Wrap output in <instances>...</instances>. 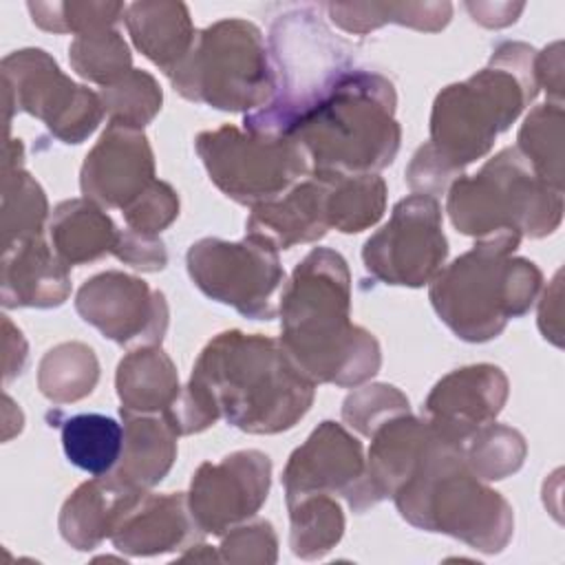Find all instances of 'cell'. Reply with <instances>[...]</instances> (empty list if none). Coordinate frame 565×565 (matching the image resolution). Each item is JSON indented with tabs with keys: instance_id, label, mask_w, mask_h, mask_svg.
<instances>
[{
	"instance_id": "cell-16",
	"label": "cell",
	"mask_w": 565,
	"mask_h": 565,
	"mask_svg": "<svg viewBox=\"0 0 565 565\" xmlns=\"http://www.w3.org/2000/svg\"><path fill=\"white\" fill-rule=\"evenodd\" d=\"M152 181L154 157L143 130L108 121L79 172L84 199L124 210L143 194Z\"/></svg>"
},
{
	"instance_id": "cell-8",
	"label": "cell",
	"mask_w": 565,
	"mask_h": 565,
	"mask_svg": "<svg viewBox=\"0 0 565 565\" xmlns=\"http://www.w3.org/2000/svg\"><path fill=\"white\" fill-rule=\"evenodd\" d=\"M276 93L265 108L245 115V130L289 135L329 88L351 71V55L313 9L278 15L269 29Z\"/></svg>"
},
{
	"instance_id": "cell-19",
	"label": "cell",
	"mask_w": 565,
	"mask_h": 565,
	"mask_svg": "<svg viewBox=\"0 0 565 565\" xmlns=\"http://www.w3.org/2000/svg\"><path fill=\"white\" fill-rule=\"evenodd\" d=\"M435 437V428L426 419L411 413L386 419L371 433L369 461L355 490L347 497L355 512L393 497L395 490L411 477L419 457Z\"/></svg>"
},
{
	"instance_id": "cell-35",
	"label": "cell",
	"mask_w": 565,
	"mask_h": 565,
	"mask_svg": "<svg viewBox=\"0 0 565 565\" xmlns=\"http://www.w3.org/2000/svg\"><path fill=\"white\" fill-rule=\"evenodd\" d=\"M68 60L79 77L95 82L102 88L119 82L132 71L130 49L115 29H99L77 35L68 46Z\"/></svg>"
},
{
	"instance_id": "cell-31",
	"label": "cell",
	"mask_w": 565,
	"mask_h": 565,
	"mask_svg": "<svg viewBox=\"0 0 565 565\" xmlns=\"http://www.w3.org/2000/svg\"><path fill=\"white\" fill-rule=\"evenodd\" d=\"M329 18L347 33L364 35L386 22L413 26L417 31H439L450 22V2H355V4H327Z\"/></svg>"
},
{
	"instance_id": "cell-25",
	"label": "cell",
	"mask_w": 565,
	"mask_h": 565,
	"mask_svg": "<svg viewBox=\"0 0 565 565\" xmlns=\"http://www.w3.org/2000/svg\"><path fill=\"white\" fill-rule=\"evenodd\" d=\"M115 384L121 402L119 413L132 415H161L181 393L177 369L157 344L130 351L117 366Z\"/></svg>"
},
{
	"instance_id": "cell-40",
	"label": "cell",
	"mask_w": 565,
	"mask_h": 565,
	"mask_svg": "<svg viewBox=\"0 0 565 565\" xmlns=\"http://www.w3.org/2000/svg\"><path fill=\"white\" fill-rule=\"evenodd\" d=\"M128 230L146 236H157L179 216V196L163 183L152 181L143 194H139L128 207L121 210Z\"/></svg>"
},
{
	"instance_id": "cell-36",
	"label": "cell",
	"mask_w": 565,
	"mask_h": 565,
	"mask_svg": "<svg viewBox=\"0 0 565 565\" xmlns=\"http://www.w3.org/2000/svg\"><path fill=\"white\" fill-rule=\"evenodd\" d=\"M461 446L466 463L483 481L505 479L508 475L516 472L525 459L523 435L494 422L481 426Z\"/></svg>"
},
{
	"instance_id": "cell-18",
	"label": "cell",
	"mask_w": 565,
	"mask_h": 565,
	"mask_svg": "<svg viewBox=\"0 0 565 565\" xmlns=\"http://www.w3.org/2000/svg\"><path fill=\"white\" fill-rule=\"evenodd\" d=\"M364 475L362 444L340 424L322 422L298 446L282 472L287 501L313 492H340L349 497Z\"/></svg>"
},
{
	"instance_id": "cell-10",
	"label": "cell",
	"mask_w": 565,
	"mask_h": 565,
	"mask_svg": "<svg viewBox=\"0 0 565 565\" xmlns=\"http://www.w3.org/2000/svg\"><path fill=\"white\" fill-rule=\"evenodd\" d=\"M194 146L214 185L236 203L252 207L280 199L311 174L307 154L285 135L221 126L201 132Z\"/></svg>"
},
{
	"instance_id": "cell-28",
	"label": "cell",
	"mask_w": 565,
	"mask_h": 565,
	"mask_svg": "<svg viewBox=\"0 0 565 565\" xmlns=\"http://www.w3.org/2000/svg\"><path fill=\"white\" fill-rule=\"evenodd\" d=\"M22 143L9 139L2 163V249L42 236L46 196L40 183L22 168Z\"/></svg>"
},
{
	"instance_id": "cell-9",
	"label": "cell",
	"mask_w": 565,
	"mask_h": 565,
	"mask_svg": "<svg viewBox=\"0 0 565 565\" xmlns=\"http://www.w3.org/2000/svg\"><path fill=\"white\" fill-rule=\"evenodd\" d=\"M168 77L185 99L232 113L267 106L276 93L263 33L238 18L199 31Z\"/></svg>"
},
{
	"instance_id": "cell-15",
	"label": "cell",
	"mask_w": 565,
	"mask_h": 565,
	"mask_svg": "<svg viewBox=\"0 0 565 565\" xmlns=\"http://www.w3.org/2000/svg\"><path fill=\"white\" fill-rule=\"evenodd\" d=\"M75 309L121 347L157 344L168 329L166 296L124 271H104L86 280L75 296Z\"/></svg>"
},
{
	"instance_id": "cell-29",
	"label": "cell",
	"mask_w": 565,
	"mask_h": 565,
	"mask_svg": "<svg viewBox=\"0 0 565 565\" xmlns=\"http://www.w3.org/2000/svg\"><path fill=\"white\" fill-rule=\"evenodd\" d=\"M324 181V212L329 227L344 234L375 225L386 207V183L377 174L311 172Z\"/></svg>"
},
{
	"instance_id": "cell-45",
	"label": "cell",
	"mask_w": 565,
	"mask_h": 565,
	"mask_svg": "<svg viewBox=\"0 0 565 565\" xmlns=\"http://www.w3.org/2000/svg\"><path fill=\"white\" fill-rule=\"evenodd\" d=\"M510 7L512 4H475V2L466 4V9L470 11L472 20L481 22L483 26H505V24H512L514 22L512 18L501 15V11H505Z\"/></svg>"
},
{
	"instance_id": "cell-34",
	"label": "cell",
	"mask_w": 565,
	"mask_h": 565,
	"mask_svg": "<svg viewBox=\"0 0 565 565\" xmlns=\"http://www.w3.org/2000/svg\"><path fill=\"white\" fill-rule=\"evenodd\" d=\"M516 150L543 183L563 192V104L536 106L519 130Z\"/></svg>"
},
{
	"instance_id": "cell-37",
	"label": "cell",
	"mask_w": 565,
	"mask_h": 565,
	"mask_svg": "<svg viewBox=\"0 0 565 565\" xmlns=\"http://www.w3.org/2000/svg\"><path fill=\"white\" fill-rule=\"evenodd\" d=\"M99 97L110 121L132 128H143L146 124H150L161 110L163 102L161 88L154 77L139 68H132L119 82L104 86L99 90Z\"/></svg>"
},
{
	"instance_id": "cell-26",
	"label": "cell",
	"mask_w": 565,
	"mask_h": 565,
	"mask_svg": "<svg viewBox=\"0 0 565 565\" xmlns=\"http://www.w3.org/2000/svg\"><path fill=\"white\" fill-rule=\"evenodd\" d=\"M49 230L53 252L68 267L113 254L119 238L113 218L90 199L62 201L53 210Z\"/></svg>"
},
{
	"instance_id": "cell-17",
	"label": "cell",
	"mask_w": 565,
	"mask_h": 565,
	"mask_svg": "<svg viewBox=\"0 0 565 565\" xmlns=\"http://www.w3.org/2000/svg\"><path fill=\"white\" fill-rule=\"evenodd\" d=\"M508 399V377L494 364H470L441 377L424 402L426 422L446 439L463 444L497 419Z\"/></svg>"
},
{
	"instance_id": "cell-22",
	"label": "cell",
	"mask_w": 565,
	"mask_h": 565,
	"mask_svg": "<svg viewBox=\"0 0 565 565\" xmlns=\"http://www.w3.org/2000/svg\"><path fill=\"white\" fill-rule=\"evenodd\" d=\"M324 199V181L309 174L280 199L252 207L247 234L267 241L276 249H289L298 243L318 241L329 230Z\"/></svg>"
},
{
	"instance_id": "cell-5",
	"label": "cell",
	"mask_w": 565,
	"mask_h": 565,
	"mask_svg": "<svg viewBox=\"0 0 565 565\" xmlns=\"http://www.w3.org/2000/svg\"><path fill=\"white\" fill-rule=\"evenodd\" d=\"M534 57L523 42H501L486 68L435 97L428 143L455 172L481 159L536 97Z\"/></svg>"
},
{
	"instance_id": "cell-43",
	"label": "cell",
	"mask_w": 565,
	"mask_h": 565,
	"mask_svg": "<svg viewBox=\"0 0 565 565\" xmlns=\"http://www.w3.org/2000/svg\"><path fill=\"white\" fill-rule=\"evenodd\" d=\"M561 42L550 44L543 53L534 57V75L539 88L545 86V90L554 97V102L561 104L563 97V53Z\"/></svg>"
},
{
	"instance_id": "cell-32",
	"label": "cell",
	"mask_w": 565,
	"mask_h": 565,
	"mask_svg": "<svg viewBox=\"0 0 565 565\" xmlns=\"http://www.w3.org/2000/svg\"><path fill=\"white\" fill-rule=\"evenodd\" d=\"M291 534V552L313 561L324 556L344 532V514L329 492H313L287 501Z\"/></svg>"
},
{
	"instance_id": "cell-39",
	"label": "cell",
	"mask_w": 565,
	"mask_h": 565,
	"mask_svg": "<svg viewBox=\"0 0 565 565\" xmlns=\"http://www.w3.org/2000/svg\"><path fill=\"white\" fill-rule=\"evenodd\" d=\"M402 413H408V399L391 384L362 386L342 404L344 422L366 437H371L380 424Z\"/></svg>"
},
{
	"instance_id": "cell-1",
	"label": "cell",
	"mask_w": 565,
	"mask_h": 565,
	"mask_svg": "<svg viewBox=\"0 0 565 565\" xmlns=\"http://www.w3.org/2000/svg\"><path fill=\"white\" fill-rule=\"evenodd\" d=\"M313 393L316 382L294 364L280 340L223 331L201 351L188 386L161 415L179 435L201 433L218 417L245 433L274 435L296 426Z\"/></svg>"
},
{
	"instance_id": "cell-41",
	"label": "cell",
	"mask_w": 565,
	"mask_h": 565,
	"mask_svg": "<svg viewBox=\"0 0 565 565\" xmlns=\"http://www.w3.org/2000/svg\"><path fill=\"white\" fill-rule=\"evenodd\" d=\"M276 534L269 521H256L249 525L232 527L221 543V561L232 563H274L276 561Z\"/></svg>"
},
{
	"instance_id": "cell-21",
	"label": "cell",
	"mask_w": 565,
	"mask_h": 565,
	"mask_svg": "<svg viewBox=\"0 0 565 565\" xmlns=\"http://www.w3.org/2000/svg\"><path fill=\"white\" fill-rule=\"evenodd\" d=\"M71 294L68 265L42 236L2 249V305L57 307Z\"/></svg>"
},
{
	"instance_id": "cell-23",
	"label": "cell",
	"mask_w": 565,
	"mask_h": 565,
	"mask_svg": "<svg viewBox=\"0 0 565 565\" xmlns=\"http://www.w3.org/2000/svg\"><path fill=\"white\" fill-rule=\"evenodd\" d=\"M124 448L117 466L106 475L115 483L132 490L157 486L177 459L179 433L163 415L121 413Z\"/></svg>"
},
{
	"instance_id": "cell-3",
	"label": "cell",
	"mask_w": 565,
	"mask_h": 565,
	"mask_svg": "<svg viewBox=\"0 0 565 565\" xmlns=\"http://www.w3.org/2000/svg\"><path fill=\"white\" fill-rule=\"evenodd\" d=\"M393 84L369 71L344 73L289 130L311 172L375 174L399 150Z\"/></svg>"
},
{
	"instance_id": "cell-27",
	"label": "cell",
	"mask_w": 565,
	"mask_h": 565,
	"mask_svg": "<svg viewBox=\"0 0 565 565\" xmlns=\"http://www.w3.org/2000/svg\"><path fill=\"white\" fill-rule=\"evenodd\" d=\"M130 492L135 490L115 483L106 475L82 483L60 512V532L64 541L75 550H93L110 536L113 521Z\"/></svg>"
},
{
	"instance_id": "cell-6",
	"label": "cell",
	"mask_w": 565,
	"mask_h": 565,
	"mask_svg": "<svg viewBox=\"0 0 565 565\" xmlns=\"http://www.w3.org/2000/svg\"><path fill=\"white\" fill-rule=\"evenodd\" d=\"M519 243L514 236L477 241L430 280V302L457 338L492 340L532 307L543 276L532 260L510 256Z\"/></svg>"
},
{
	"instance_id": "cell-7",
	"label": "cell",
	"mask_w": 565,
	"mask_h": 565,
	"mask_svg": "<svg viewBox=\"0 0 565 565\" xmlns=\"http://www.w3.org/2000/svg\"><path fill=\"white\" fill-rule=\"evenodd\" d=\"M452 225L477 241L543 238L563 218V192L543 183L516 148H503L475 177H459L446 201Z\"/></svg>"
},
{
	"instance_id": "cell-11",
	"label": "cell",
	"mask_w": 565,
	"mask_h": 565,
	"mask_svg": "<svg viewBox=\"0 0 565 565\" xmlns=\"http://www.w3.org/2000/svg\"><path fill=\"white\" fill-rule=\"evenodd\" d=\"M188 274L212 300L234 307L252 320H271L276 294L285 282L278 249L247 234L238 243L201 238L188 249Z\"/></svg>"
},
{
	"instance_id": "cell-14",
	"label": "cell",
	"mask_w": 565,
	"mask_h": 565,
	"mask_svg": "<svg viewBox=\"0 0 565 565\" xmlns=\"http://www.w3.org/2000/svg\"><path fill=\"white\" fill-rule=\"evenodd\" d=\"M271 461L260 450H238L221 461H205L192 477L188 508L205 534L223 536L254 516L269 492Z\"/></svg>"
},
{
	"instance_id": "cell-4",
	"label": "cell",
	"mask_w": 565,
	"mask_h": 565,
	"mask_svg": "<svg viewBox=\"0 0 565 565\" xmlns=\"http://www.w3.org/2000/svg\"><path fill=\"white\" fill-rule=\"evenodd\" d=\"M393 499L415 527L450 534L488 554L501 552L514 530L510 503L470 470L463 446L437 430Z\"/></svg>"
},
{
	"instance_id": "cell-38",
	"label": "cell",
	"mask_w": 565,
	"mask_h": 565,
	"mask_svg": "<svg viewBox=\"0 0 565 565\" xmlns=\"http://www.w3.org/2000/svg\"><path fill=\"white\" fill-rule=\"evenodd\" d=\"M26 9L40 29L77 35L113 29L126 15V4L121 2H29Z\"/></svg>"
},
{
	"instance_id": "cell-33",
	"label": "cell",
	"mask_w": 565,
	"mask_h": 565,
	"mask_svg": "<svg viewBox=\"0 0 565 565\" xmlns=\"http://www.w3.org/2000/svg\"><path fill=\"white\" fill-rule=\"evenodd\" d=\"M99 380V364L90 347L62 342L49 349L38 369V386L55 404L77 402L93 393Z\"/></svg>"
},
{
	"instance_id": "cell-30",
	"label": "cell",
	"mask_w": 565,
	"mask_h": 565,
	"mask_svg": "<svg viewBox=\"0 0 565 565\" xmlns=\"http://www.w3.org/2000/svg\"><path fill=\"white\" fill-rule=\"evenodd\" d=\"M60 433L66 459L93 477L108 475L121 457L124 426L108 415H71L62 422Z\"/></svg>"
},
{
	"instance_id": "cell-44",
	"label": "cell",
	"mask_w": 565,
	"mask_h": 565,
	"mask_svg": "<svg viewBox=\"0 0 565 565\" xmlns=\"http://www.w3.org/2000/svg\"><path fill=\"white\" fill-rule=\"evenodd\" d=\"M539 327L543 338L552 340L556 347L563 344L561 340V271L554 276L552 287L543 294L541 311H539Z\"/></svg>"
},
{
	"instance_id": "cell-12",
	"label": "cell",
	"mask_w": 565,
	"mask_h": 565,
	"mask_svg": "<svg viewBox=\"0 0 565 565\" xmlns=\"http://www.w3.org/2000/svg\"><path fill=\"white\" fill-rule=\"evenodd\" d=\"M7 119L29 113L64 143H82L106 115L102 97L66 77L42 49H22L2 60Z\"/></svg>"
},
{
	"instance_id": "cell-13",
	"label": "cell",
	"mask_w": 565,
	"mask_h": 565,
	"mask_svg": "<svg viewBox=\"0 0 565 565\" xmlns=\"http://www.w3.org/2000/svg\"><path fill=\"white\" fill-rule=\"evenodd\" d=\"M446 254L439 201L428 194H411L364 243L362 260L366 271L386 285L422 287L444 269Z\"/></svg>"
},
{
	"instance_id": "cell-24",
	"label": "cell",
	"mask_w": 565,
	"mask_h": 565,
	"mask_svg": "<svg viewBox=\"0 0 565 565\" xmlns=\"http://www.w3.org/2000/svg\"><path fill=\"white\" fill-rule=\"evenodd\" d=\"M124 20L135 46L166 75L190 53L196 38L183 2H132L126 7Z\"/></svg>"
},
{
	"instance_id": "cell-42",
	"label": "cell",
	"mask_w": 565,
	"mask_h": 565,
	"mask_svg": "<svg viewBox=\"0 0 565 565\" xmlns=\"http://www.w3.org/2000/svg\"><path fill=\"white\" fill-rule=\"evenodd\" d=\"M113 254L121 263H126L135 269H141V271H159L168 263V254H166V247L159 236H146V234H137L132 230L119 232Z\"/></svg>"
},
{
	"instance_id": "cell-20",
	"label": "cell",
	"mask_w": 565,
	"mask_h": 565,
	"mask_svg": "<svg viewBox=\"0 0 565 565\" xmlns=\"http://www.w3.org/2000/svg\"><path fill=\"white\" fill-rule=\"evenodd\" d=\"M199 525L194 523L188 497L181 492L152 494L135 490L119 508L110 539L117 550L132 556H152L177 547H188L196 539Z\"/></svg>"
},
{
	"instance_id": "cell-2",
	"label": "cell",
	"mask_w": 565,
	"mask_h": 565,
	"mask_svg": "<svg viewBox=\"0 0 565 565\" xmlns=\"http://www.w3.org/2000/svg\"><path fill=\"white\" fill-rule=\"evenodd\" d=\"M278 311L280 344L311 382L358 386L377 373L380 344L351 322V276L338 252L311 249L282 289Z\"/></svg>"
}]
</instances>
